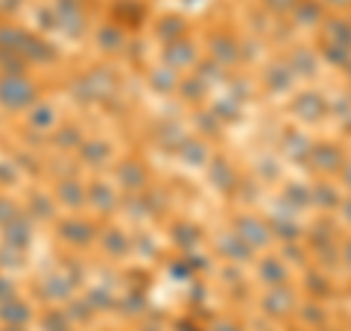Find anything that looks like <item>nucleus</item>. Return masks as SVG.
<instances>
[{
    "mask_svg": "<svg viewBox=\"0 0 351 331\" xmlns=\"http://www.w3.org/2000/svg\"><path fill=\"white\" fill-rule=\"evenodd\" d=\"M263 3H267L269 9H276V12H293L299 0H263Z\"/></svg>",
    "mask_w": 351,
    "mask_h": 331,
    "instance_id": "nucleus-1",
    "label": "nucleus"
},
{
    "mask_svg": "<svg viewBox=\"0 0 351 331\" xmlns=\"http://www.w3.org/2000/svg\"><path fill=\"white\" fill-rule=\"evenodd\" d=\"M328 6H339V9H348L351 6V0H325Z\"/></svg>",
    "mask_w": 351,
    "mask_h": 331,
    "instance_id": "nucleus-2",
    "label": "nucleus"
}]
</instances>
